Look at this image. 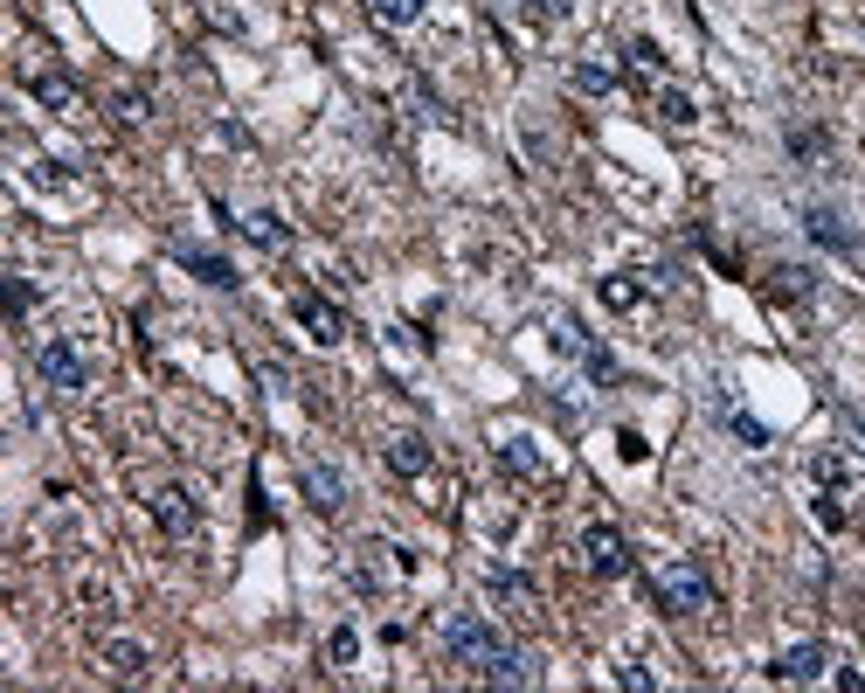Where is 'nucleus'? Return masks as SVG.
<instances>
[{"mask_svg": "<svg viewBox=\"0 0 865 693\" xmlns=\"http://www.w3.org/2000/svg\"><path fill=\"white\" fill-rule=\"evenodd\" d=\"M658 610L665 618H699L706 603H714V582H706V569L699 561H672V569H658Z\"/></svg>", "mask_w": 865, "mask_h": 693, "instance_id": "nucleus-1", "label": "nucleus"}, {"mask_svg": "<svg viewBox=\"0 0 865 693\" xmlns=\"http://www.w3.org/2000/svg\"><path fill=\"white\" fill-rule=\"evenodd\" d=\"M35 375H42L56 396L91 389V361H84V354H76L70 340H42V347H35Z\"/></svg>", "mask_w": 865, "mask_h": 693, "instance_id": "nucleus-2", "label": "nucleus"}, {"mask_svg": "<svg viewBox=\"0 0 865 693\" xmlns=\"http://www.w3.org/2000/svg\"><path fill=\"white\" fill-rule=\"evenodd\" d=\"M582 561H589V576H602V582H616V576H631V542H623L616 527H589L582 534Z\"/></svg>", "mask_w": 865, "mask_h": 693, "instance_id": "nucleus-3", "label": "nucleus"}, {"mask_svg": "<svg viewBox=\"0 0 865 693\" xmlns=\"http://www.w3.org/2000/svg\"><path fill=\"white\" fill-rule=\"evenodd\" d=\"M443 645H451V659H457V665H485L492 652H499V631H492L485 618H471V610H464V618L443 624Z\"/></svg>", "mask_w": 865, "mask_h": 693, "instance_id": "nucleus-4", "label": "nucleus"}, {"mask_svg": "<svg viewBox=\"0 0 865 693\" xmlns=\"http://www.w3.org/2000/svg\"><path fill=\"white\" fill-rule=\"evenodd\" d=\"M292 313H298V326H305L319 347H339V340L354 333V326H347V313H339V305H326L319 292H298V298H292Z\"/></svg>", "mask_w": 865, "mask_h": 693, "instance_id": "nucleus-5", "label": "nucleus"}, {"mask_svg": "<svg viewBox=\"0 0 865 693\" xmlns=\"http://www.w3.org/2000/svg\"><path fill=\"white\" fill-rule=\"evenodd\" d=\"M824 665H831L824 645H790V652H776V659H769V680H782V686H810V680H824Z\"/></svg>", "mask_w": 865, "mask_h": 693, "instance_id": "nucleus-6", "label": "nucleus"}, {"mask_svg": "<svg viewBox=\"0 0 865 693\" xmlns=\"http://www.w3.org/2000/svg\"><path fill=\"white\" fill-rule=\"evenodd\" d=\"M152 521H160L173 542H188L194 534V493L188 485H160V493H152Z\"/></svg>", "mask_w": 865, "mask_h": 693, "instance_id": "nucleus-7", "label": "nucleus"}, {"mask_svg": "<svg viewBox=\"0 0 865 693\" xmlns=\"http://www.w3.org/2000/svg\"><path fill=\"white\" fill-rule=\"evenodd\" d=\"M478 673L492 680V686H540V665H534V652H513V645H499Z\"/></svg>", "mask_w": 865, "mask_h": 693, "instance_id": "nucleus-8", "label": "nucleus"}, {"mask_svg": "<svg viewBox=\"0 0 865 693\" xmlns=\"http://www.w3.org/2000/svg\"><path fill=\"white\" fill-rule=\"evenodd\" d=\"M381 458H388V472H395V479H423L430 472V444L415 438V430H395V438L381 444Z\"/></svg>", "mask_w": 865, "mask_h": 693, "instance_id": "nucleus-9", "label": "nucleus"}, {"mask_svg": "<svg viewBox=\"0 0 865 693\" xmlns=\"http://www.w3.org/2000/svg\"><path fill=\"white\" fill-rule=\"evenodd\" d=\"M499 472L534 485V479H547V458H540V444H534V438H506V444H499Z\"/></svg>", "mask_w": 865, "mask_h": 693, "instance_id": "nucleus-10", "label": "nucleus"}, {"mask_svg": "<svg viewBox=\"0 0 865 693\" xmlns=\"http://www.w3.org/2000/svg\"><path fill=\"white\" fill-rule=\"evenodd\" d=\"M485 597H492V603H513V610H534L540 589H534V576H519V569H492V576H485Z\"/></svg>", "mask_w": 865, "mask_h": 693, "instance_id": "nucleus-11", "label": "nucleus"}, {"mask_svg": "<svg viewBox=\"0 0 865 693\" xmlns=\"http://www.w3.org/2000/svg\"><path fill=\"white\" fill-rule=\"evenodd\" d=\"M644 292H658V285L637 277V271H610V277H602V305H610V313H637Z\"/></svg>", "mask_w": 865, "mask_h": 693, "instance_id": "nucleus-12", "label": "nucleus"}, {"mask_svg": "<svg viewBox=\"0 0 865 693\" xmlns=\"http://www.w3.org/2000/svg\"><path fill=\"white\" fill-rule=\"evenodd\" d=\"M235 229H243L256 250H292V222H284L277 209H256V216H243Z\"/></svg>", "mask_w": 865, "mask_h": 693, "instance_id": "nucleus-13", "label": "nucleus"}, {"mask_svg": "<svg viewBox=\"0 0 865 693\" xmlns=\"http://www.w3.org/2000/svg\"><path fill=\"white\" fill-rule=\"evenodd\" d=\"M305 500L319 506V513H339V506H347V479H339L333 465H305Z\"/></svg>", "mask_w": 865, "mask_h": 693, "instance_id": "nucleus-14", "label": "nucleus"}, {"mask_svg": "<svg viewBox=\"0 0 865 693\" xmlns=\"http://www.w3.org/2000/svg\"><path fill=\"white\" fill-rule=\"evenodd\" d=\"M146 665H152V652L139 645V638H112V645H104V673H118V680H146Z\"/></svg>", "mask_w": 865, "mask_h": 693, "instance_id": "nucleus-15", "label": "nucleus"}, {"mask_svg": "<svg viewBox=\"0 0 865 693\" xmlns=\"http://www.w3.org/2000/svg\"><path fill=\"white\" fill-rule=\"evenodd\" d=\"M803 222H810V237H817L824 250H858V229H852L845 216H837V209H810Z\"/></svg>", "mask_w": 865, "mask_h": 693, "instance_id": "nucleus-16", "label": "nucleus"}, {"mask_svg": "<svg viewBox=\"0 0 865 693\" xmlns=\"http://www.w3.org/2000/svg\"><path fill=\"white\" fill-rule=\"evenodd\" d=\"M29 84H35V97H42V105H49V112H70V118H76V112H84V91H76V84H70V76H56V70H42V76H29Z\"/></svg>", "mask_w": 865, "mask_h": 693, "instance_id": "nucleus-17", "label": "nucleus"}, {"mask_svg": "<svg viewBox=\"0 0 865 693\" xmlns=\"http://www.w3.org/2000/svg\"><path fill=\"white\" fill-rule=\"evenodd\" d=\"M547 340H555V354H568V361H582V354L595 347V340H589V326L574 319V313H555V319H547Z\"/></svg>", "mask_w": 865, "mask_h": 693, "instance_id": "nucleus-18", "label": "nucleus"}, {"mask_svg": "<svg viewBox=\"0 0 865 693\" xmlns=\"http://www.w3.org/2000/svg\"><path fill=\"white\" fill-rule=\"evenodd\" d=\"M173 256H180V264H188V271L201 277V285H222V292L235 285V264H222V256H208V250H194V243H180Z\"/></svg>", "mask_w": 865, "mask_h": 693, "instance_id": "nucleus-19", "label": "nucleus"}, {"mask_svg": "<svg viewBox=\"0 0 865 693\" xmlns=\"http://www.w3.org/2000/svg\"><path fill=\"white\" fill-rule=\"evenodd\" d=\"M769 292L776 298H810V292H817V271H810V264H776L769 271Z\"/></svg>", "mask_w": 865, "mask_h": 693, "instance_id": "nucleus-20", "label": "nucleus"}, {"mask_svg": "<svg viewBox=\"0 0 865 693\" xmlns=\"http://www.w3.org/2000/svg\"><path fill=\"white\" fill-rule=\"evenodd\" d=\"M568 84H574V91H589V97H610L623 76H616L610 63H574V70H568Z\"/></svg>", "mask_w": 865, "mask_h": 693, "instance_id": "nucleus-21", "label": "nucleus"}, {"mask_svg": "<svg viewBox=\"0 0 865 693\" xmlns=\"http://www.w3.org/2000/svg\"><path fill=\"white\" fill-rule=\"evenodd\" d=\"M367 14L381 29H409V21H423V0H367Z\"/></svg>", "mask_w": 865, "mask_h": 693, "instance_id": "nucleus-22", "label": "nucleus"}, {"mask_svg": "<svg viewBox=\"0 0 865 693\" xmlns=\"http://www.w3.org/2000/svg\"><path fill=\"white\" fill-rule=\"evenodd\" d=\"M810 472H817L824 493H845V485H852V465H845L837 451H817V458H810Z\"/></svg>", "mask_w": 865, "mask_h": 693, "instance_id": "nucleus-23", "label": "nucleus"}, {"mask_svg": "<svg viewBox=\"0 0 865 693\" xmlns=\"http://www.w3.org/2000/svg\"><path fill=\"white\" fill-rule=\"evenodd\" d=\"M354 659H360V631L339 624V631L326 638V665H354Z\"/></svg>", "mask_w": 865, "mask_h": 693, "instance_id": "nucleus-24", "label": "nucleus"}, {"mask_svg": "<svg viewBox=\"0 0 865 693\" xmlns=\"http://www.w3.org/2000/svg\"><path fill=\"white\" fill-rule=\"evenodd\" d=\"M112 112H118V125H146V118H152L146 91H112Z\"/></svg>", "mask_w": 865, "mask_h": 693, "instance_id": "nucleus-25", "label": "nucleus"}, {"mask_svg": "<svg viewBox=\"0 0 865 693\" xmlns=\"http://www.w3.org/2000/svg\"><path fill=\"white\" fill-rule=\"evenodd\" d=\"M582 368H589V381H595V389H610V381H616V375H623V368H616V354H610V347H589V354H582Z\"/></svg>", "mask_w": 865, "mask_h": 693, "instance_id": "nucleus-26", "label": "nucleus"}, {"mask_svg": "<svg viewBox=\"0 0 865 693\" xmlns=\"http://www.w3.org/2000/svg\"><path fill=\"white\" fill-rule=\"evenodd\" d=\"M727 430H734V438H741L748 451H762V444H769V430H762V423H755V417H748V409H727Z\"/></svg>", "mask_w": 865, "mask_h": 693, "instance_id": "nucleus-27", "label": "nucleus"}, {"mask_svg": "<svg viewBox=\"0 0 865 693\" xmlns=\"http://www.w3.org/2000/svg\"><path fill=\"white\" fill-rule=\"evenodd\" d=\"M658 118H665V125H693V118H699V105H693L686 91H665V97H658Z\"/></svg>", "mask_w": 865, "mask_h": 693, "instance_id": "nucleus-28", "label": "nucleus"}, {"mask_svg": "<svg viewBox=\"0 0 865 693\" xmlns=\"http://www.w3.org/2000/svg\"><path fill=\"white\" fill-rule=\"evenodd\" d=\"M631 63H637V70H665V49L651 42V35H637V42H631Z\"/></svg>", "mask_w": 865, "mask_h": 693, "instance_id": "nucleus-29", "label": "nucleus"}, {"mask_svg": "<svg viewBox=\"0 0 865 693\" xmlns=\"http://www.w3.org/2000/svg\"><path fill=\"white\" fill-rule=\"evenodd\" d=\"M616 451H623V458H631V465H644V458H651V444H644V430H616Z\"/></svg>", "mask_w": 865, "mask_h": 693, "instance_id": "nucleus-30", "label": "nucleus"}, {"mask_svg": "<svg viewBox=\"0 0 865 693\" xmlns=\"http://www.w3.org/2000/svg\"><path fill=\"white\" fill-rule=\"evenodd\" d=\"M527 14L540 21V29H555V21L568 14V0H527Z\"/></svg>", "mask_w": 865, "mask_h": 693, "instance_id": "nucleus-31", "label": "nucleus"}, {"mask_svg": "<svg viewBox=\"0 0 865 693\" xmlns=\"http://www.w3.org/2000/svg\"><path fill=\"white\" fill-rule=\"evenodd\" d=\"M8 305H14V319L35 305V285H29V277H8Z\"/></svg>", "mask_w": 865, "mask_h": 693, "instance_id": "nucleus-32", "label": "nucleus"}, {"mask_svg": "<svg viewBox=\"0 0 865 693\" xmlns=\"http://www.w3.org/2000/svg\"><path fill=\"white\" fill-rule=\"evenodd\" d=\"M616 686H631V693H651V686H658V680H651V673H644V665H616Z\"/></svg>", "mask_w": 865, "mask_h": 693, "instance_id": "nucleus-33", "label": "nucleus"}, {"mask_svg": "<svg viewBox=\"0 0 865 693\" xmlns=\"http://www.w3.org/2000/svg\"><path fill=\"white\" fill-rule=\"evenodd\" d=\"M817 521H824V527H831V534H837V527H845V506H837V500H831V493H817Z\"/></svg>", "mask_w": 865, "mask_h": 693, "instance_id": "nucleus-34", "label": "nucleus"}, {"mask_svg": "<svg viewBox=\"0 0 865 693\" xmlns=\"http://www.w3.org/2000/svg\"><path fill=\"white\" fill-rule=\"evenodd\" d=\"M858 438H865V417H858Z\"/></svg>", "mask_w": 865, "mask_h": 693, "instance_id": "nucleus-35", "label": "nucleus"}]
</instances>
